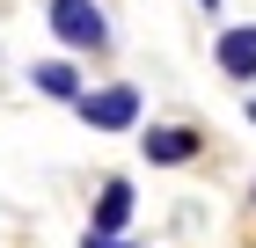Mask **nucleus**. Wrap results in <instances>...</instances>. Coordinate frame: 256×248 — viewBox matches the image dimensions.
I'll use <instances>...</instances> for the list:
<instances>
[{
	"mask_svg": "<svg viewBox=\"0 0 256 248\" xmlns=\"http://www.w3.org/2000/svg\"><path fill=\"white\" fill-rule=\"evenodd\" d=\"M80 117H88L96 132H124V124L139 117V95H132V88H102V95H80Z\"/></svg>",
	"mask_w": 256,
	"mask_h": 248,
	"instance_id": "obj_2",
	"label": "nucleus"
},
{
	"mask_svg": "<svg viewBox=\"0 0 256 248\" xmlns=\"http://www.w3.org/2000/svg\"><path fill=\"white\" fill-rule=\"evenodd\" d=\"M205 7H220V0H205Z\"/></svg>",
	"mask_w": 256,
	"mask_h": 248,
	"instance_id": "obj_8",
	"label": "nucleus"
},
{
	"mask_svg": "<svg viewBox=\"0 0 256 248\" xmlns=\"http://www.w3.org/2000/svg\"><path fill=\"white\" fill-rule=\"evenodd\" d=\"M249 117H256V102H249Z\"/></svg>",
	"mask_w": 256,
	"mask_h": 248,
	"instance_id": "obj_9",
	"label": "nucleus"
},
{
	"mask_svg": "<svg viewBox=\"0 0 256 248\" xmlns=\"http://www.w3.org/2000/svg\"><path fill=\"white\" fill-rule=\"evenodd\" d=\"M220 66H227V80H256V22L220 37Z\"/></svg>",
	"mask_w": 256,
	"mask_h": 248,
	"instance_id": "obj_4",
	"label": "nucleus"
},
{
	"mask_svg": "<svg viewBox=\"0 0 256 248\" xmlns=\"http://www.w3.org/2000/svg\"><path fill=\"white\" fill-rule=\"evenodd\" d=\"M139 146H146V161H190V153H198V132H183V124H161V132H146Z\"/></svg>",
	"mask_w": 256,
	"mask_h": 248,
	"instance_id": "obj_5",
	"label": "nucleus"
},
{
	"mask_svg": "<svg viewBox=\"0 0 256 248\" xmlns=\"http://www.w3.org/2000/svg\"><path fill=\"white\" fill-rule=\"evenodd\" d=\"M30 80H37L44 95H59V102H80V73H74V66H59V58H52V66H37Z\"/></svg>",
	"mask_w": 256,
	"mask_h": 248,
	"instance_id": "obj_6",
	"label": "nucleus"
},
{
	"mask_svg": "<svg viewBox=\"0 0 256 248\" xmlns=\"http://www.w3.org/2000/svg\"><path fill=\"white\" fill-rule=\"evenodd\" d=\"M124 219H132V183H102V197H96V241H118L124 234Z\"/></svg>",
	"mask_w": 256,
	"mask_h": 248,
	"instance_id": "obj_3",
	"label": "nucleus"
},
{
	"mask_svg": "<svg viewBox=\"0 0 256 248\" xmlns=\"http://www.w3.org/2000/svg\"><path fill=\"white\" fill-rule=\"evenodd\" d=\"M80 248H124V241H96V234H88V241H80Z\"/></svg>",
	"mask_w": 256,
	"mask_h": 248,
	"instance_id": "obj_7",
	"label": "nucleus"
},
{
	"mask_svg": "<svg viewBox=\"0 0 256 248\" xmlns=\"http://www.w3.org/2000/svg\"><path fill=\"white\" fill-rule=\"evenodd\" d=\"M52 29H59L74 51H102V44H110V22H102L96 0H52Z\"/></svg>",
	"mask_w": 256,
	"mask_h": 248,
	"instance_id": "obj_1",
	"label": "nucleus"
}]
</instances>
